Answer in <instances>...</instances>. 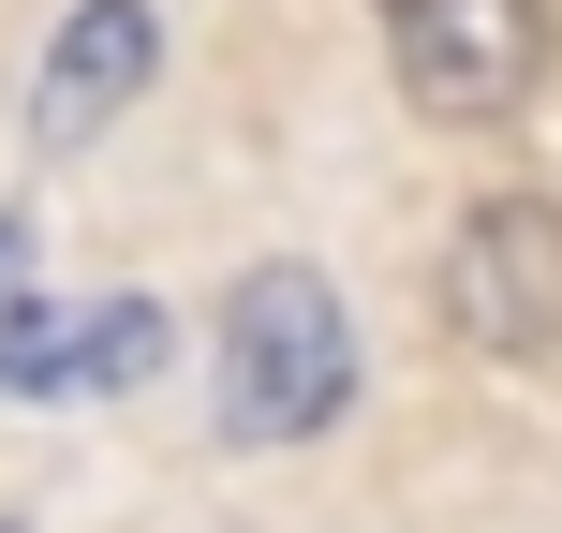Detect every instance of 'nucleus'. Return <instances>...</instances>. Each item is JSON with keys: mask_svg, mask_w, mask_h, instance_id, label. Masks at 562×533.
Masks as SVG:
<instances>
[{"mask_svg": "<svg viewBox=\"0 0 562 533\" xmlns=\"http://www.w3.org/2000/svg\"><path fill=\"white\" fill-rule=\"evenodd\" d=\"M207 386H223V445H326L356 415V326H340L326 267H252L223 297L207 341Z\"/></svg>", "mask_w": 562, "mask_h": 533, "instance_id": "f257e3e1", "label": "nucleus"}, {"mask_svg": "<svg viewBox=\"0 0 562 533\" xmlns=\"http://www.w3.org/2000/svg\"><path fill=\"white\" fill-rule=\"evenodd\" d=\"M385 75L429 134H504L548 89V0H385Z\"/></svg>", "mask_w": 562, "mask_h": 533, "instance_id": "f03ea898", "label": "nucleus"}, {"mask_svg": "<svg viewBox=\"0 0 562 533\" xmlns=\"http://www.w3.org/2000/svg\"><path fill=\"white\" fill-rule=\"evenodd\" d=\"M445 326L474 356H548L562 341V193H474L445 223Z\"/></svg>", "mask_w": 562, "mask_h": 533, "instance_id": "7ed1b4c3", "label": "nucleus"}, {"mask_svg": "<svg viewBox=\"0 0 562 533\" xmlns=\"http://www.w3.org/2000/svg\"><path fill=\"white\" fill-rule=\"evenodd\" d=\"M148 75H164V15H148V0H75V15L45 30V59H30V148H45V164L89 148Z\"/></svg>", "mask_w": 562, "mask_h": 533, "instance_id": "20e7f679", "label": "nucleus"}, {"mask_svg": "<svg viewBox=\"0 0 562 533\" xmlns=\"http://www.w3.org/2000/svg\"><path fill=\"white\" fill-rule=\"evenodd\" d=\"M15 341H30V223L0 208V356H15Z\"/></svg>", "mask_w": 562, "mask_h": 533, "instance_id": "39448f33", "label": "nucleus"}, {"mask_svg": "<svg viewBox=\"0 0 562 533\" xmlns=\"http://www.w3.org/2000/svg\"><path fill=\"white\" fill-rule=\"evenodd\" d=\"M0 533H30V519H0Z\"/></svg>", "mask_w": 562, "mask_h": 533, "instance_id": "423d86ee", "label": "nucleus"}]
</instances>
